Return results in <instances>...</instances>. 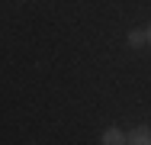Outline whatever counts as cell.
<instances>
[{
    "label": "cell",
    "instance_id": "obj_1",
    "mask_svg": "<svg viewBox=\"0 0 151 145\" xmlns=\"http://www.w3.org/2000/svg\"><path fill=\"white\" fill-rule=\"evenodd\" d=\"M125 145H151V126H135V129H129Z\"/></svg>",
    "mask_w": 151,
    "mask_h": 145
},
{
    "label": "cell",
    "instance_id": "obj_2",
    "mask_svg": "<svg viewBox=\"0 0 151 145\" xmlns=\"http://www.w3.org/2000/svg\"><path fill=\"white\" fill-rule=\"evenodd\" d=\"M125 129H119V126H109L103 136H100V145H125Z\"/></svg>",
    "mask_w": 151,
    "mask_h": 145
},
{
    "label": "cell",
    "instance_id": "obj_3",
    "mask_svg": "<svg viewBox=\"0 0 151 145\" xmlns=\"http://www.w3.org/2000/svg\"><path fill=\"white\" fill-rule=\"evenodd\" d=\"M129 45H132V49H142V45H148V39H145V29H132V32H129Z\"/></svg>",
    "mask_w": 151,
    "mask_h": 145
},
{
    "label": "cell",
    "instance_id": "obj_4",
    "mask_svg": "<svg viewBox=\"0 0 151 145\" xmlns=\"http://www.w3.org/2000/svg\"><path fill=\"white\" fill-rule=\"evenodd\" d=\"M145 39H148V45H151V26H148V29H145Z\"/></svg>",
    "mask_w": 151,
    "mask_h": 145
}]
</instances>
